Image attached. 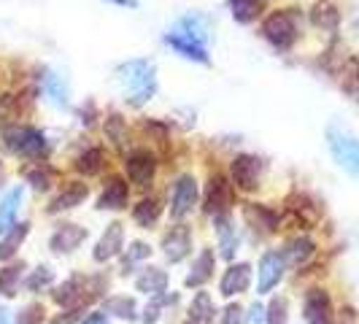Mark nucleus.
Here are the masks:
<instances>
[{"label": "nucleus", "instance_id": "nucleus-1", "mask_svg": "<svg viewBox=\"0 0 359 324\" xmlns=\"http://www.w3.org/2000/svg\"><path fill=\"white\" fill-rule=\"evenodd\" d=\"M119 81L125 84L127 103L130 106H144L157 92V68L151 60H130L119 65Z\"/></svg>", "mask_w": 359, "mask_h": 324}, {"label": "nucleus", "instance_id": "nucleus-2", "mask_svg": "<svg viewBox=\"0 0 359 324\" xmlns=\"http://www.w3.org/2000/svg\"><path fill=\"white\" fill-rule=\"evenodd\" d=\"M300 27H303V14L297 8H278V11H270L268 17L262 19L259 30H262V38L273 49L289 52L300 38Z\"/></svg>", "mask_w": 359, "mask_h": 324}, {"label": "nucleus", "instance_id": "nucleus-3", "mask_svg": "<svg viewBox=\"0 0 359 324\" xmlns=\"http://www.w3.org/2000/svg\"><path fill=\"white\" fill-rule=\"evenodd\" d=\"M0 144L6 151L22 160H43L49 154L46 135L33 125H11L0 130Z\"/></svg>", "mask_w": 359, "mask_h": 324}, {"label": "nucleus", "instance_id": "nucleus-4", "mask_svg": "<svg viewBox=\"0 0 359 324\" xmlns=\"http://www.w3.org/2000/svg\"><path fill=\"white\" fill-rule=\"evenodd\" d=\"M198 195H200V187H198V179L192 173L176 176L173 187H170V216L176 222L187 219V216L195 211V205H198Z\"/></svg>", "mask_w": 359, "mask_h": 324}, {"label": "nucleus", "instance_id": "nucleus-5", "mask_svg": "<svg viewBox=\"0 0 359 324\" xmlns=\"http://www.w3.org/2000/svg\"><path fill=\"white\" fill-rule=\"evenodd\" d=\"M327 144L332 157L341 162L343 170H348L354 179H359V141L354 135L343 133L341 127H330L327 130Z\"/></svg>", "mask_w": 359, "mask_h": 324}, {"label": "nucleus", "instance_id": "nucleus-6", "mask_svg": "<svg viewBox=\"0 0 359 324\" xmlns=\"http://www.w3.org/2000/svg\"><path fill=\"white\" fill-rule=\"evenodd\" d=\"M262 170L265 165L259 157L254 154H238L233 162H230V181L238 192H257L259 189V181H262Z\"/></svg>", "mask_w": 359, "mask_h": 324}, {"label": "nucleus", "instance_id": "nucleus-7", "mask_svg": "<svg viewBox=\"0 0 359 324\" xmlns=\"http://www.w3.org/2000/svg\"><path fill=\"white\" fill-rule=\"evenodd\" d=\"M157 165L160 162L154 157V151H149V149H133L130 154H125L127 181L135 184L138 189H149L154 176H157Z\"/></svg>", "mask_w": 359, "mask_h": 324}, {"label": "nucleus", "instance_id": "nucleus-8", "mask_svg": "<svg viewBox=\"0 0 359 324\" xmlns=\"http://www.w3.org/2000/svg\"><path fill=\"white\" fill-rule=\"evenodd\" d=\"M233 203V184L227 181L224 173L214 170L205 184V195H203V211L208 216H222L230 211Z\"/></svg>", "mask_w": 359, "mask_h": 324}, {"label": "nucleus", "instance_id": "nucleus-9", "mask_svg": "<svg viewBox=\"0 0 359 324\" xmlns=\"http://www.w3.org/2000/svg\"><path fill=\"white\" fill-rule=\"evenodd\" d=\"M284 270H287V257L284 252H265L259 259V268H257V292L259 295H268L273 287H278V281L284 278Z\"/></svg>", "mask_w": 359, "mask_h": 324}, {"label": "nucleus", "instance_id": "nucleus-10", "mask_svg": "<svg viewBox=\"0 0 359 324\" xmlns=\"http://www.w3.org/2000/svg\"><path fill=\"white\" fill-rule=\"evenodd\" d=\"M162 254L168 262H181L192 254V230L187 224H176L162 235Z\"/></svg>", "mask_w": 359, "mask_h": 324}, {"label": "nucleus", "instance_id": "nucleus-11", "mask_svg": "<svg viewBox=\"0 0 359 324\" xmlns=\"http://www.w3.org/2000/svg\"><path fill=\"white\" fill-rule=\"evenodd\" d=\"M303 316L308 324H332V300L327 289H308L303 300Z\"/></svg>", "mask_w": 359, "mask_h": 324}, {"label": "nucleus", "instance_id": "nucleus-12", "mask_svg": "<svg viewBox=\"0 0 359 324\" xmlns=\"http://www.w3.org/2000/svg\"><path fill=\"white\" fill-rule=\"evenodd\" d=\"M130 203V184L122 176H108L106 184H103V192L97 198V208L100 211H122Z\"/></svg>", "mask_w": 359, "mask_h": 324}, {"label": "nucleus", "instance_id": "nucleus-13", "mask_svg": "<svg viewBox=\"0 0 359 324\" xmlns=\"http://www.w3.org/2000/svg\"><path fill=\"white\" fill-rule=\"evenodd\" d=\"M122 249H125V224L122 222H111L106 227V233L100 235L92 257H95V262H108V259L119 257Z\"/></svg>", "mask_w": 359, "mask_h": 324}, {"label": "nucleus", "instance_id": "nucleus-14", "mask_svg": "<svg viewBox=\"0 0 359 324\" xmlns=\"http://www.w3.org/2000/svg\"><path fill=\"white\" fill-rule=\"evenodd\" d=\"M165 43H168L176 54H181V57L195 60V62H200V65H208V46L200 43V41H195V38H189L187 33L176 30V27L165 36Z\"/></svg>", "mask_w": 359, "mask_h": 324}, {"label": "nucleus", "instance_id": "nucleus-15", "mask_svg": "<svg viewBox=\"0 0 359 324\" xmlns=\"http://www.w3.org/2000/svg\"><path fill=\"white\" fill-rule=\"evenodd\" d=\"M87 241V227L81 224H60L49 238V246L54 254H71Z\"/></svg>", "mask_w": 359, "mask_h": 324}, {"label": "nucleus", "instance_id": "nucleus-16", "mask_svg": "<svg viewBox=\"0 0 359 324\" xmlns=\"http://www.w3.org/2000/svg\"><path fill=\"white\" fill-rule=\"evenodd\" d=\"M243 219L252 224L254 230L259 227V233H278V227H281V214L278 211H273L268 205H262V203H246L243 205Z\"/></svg>", "mask_w": 359, "mask_h": 324}, {"label": "nucleus", "instance_id": "nucleus-17", "mask_svg": "<svg viewBox=\"0 0 359 324\" xmlns=\"http://www.w3.org/2000/svg\"><path fill=\"white\" fill-rule=\"evenodd\" d=\"M90 195V187L84 184V181H65L62 184V189H60V195L52 200V205H49V214H60V211H71L76 205H81L84 200Z\"/></svg>", "mask_w": 359, "mask_h": 324}, {"label": "nucleus", "instance_id": "nucleus-18", "mask_svg": "<svg viewBox=\"0 0 359 324\" xmlns=\"http://www.w3.org/2000/svg\"><path fill=\"white\" fill-rule=\"evenodd\" d=\"M216 222V235H219V249H222V257L224 259H233L235 252H238V246H241V233H238V227H235L233 216L230 211L222 216H214Z\"/></svg>", "mask_w": 359, "mask_h": 324}, {"label": "nucleus", "instance_id": "nucleus-19", "mask_svg": "<svg viewBox=\"0 0 359 324\" xmlns=\"http://www.w3.org/2000/svg\"><path fill=\"white\" fill-rule=\"evenodd\" d=\"M252 284V265L246 262H238V265H230L222 276V284H219V292L224 297H233V295H241L246 292Z\"/></svg>", "mask_w": 359, "mask_h": 324}, {"label": "nucleus", "instance_id": "nucleus-20", "mask_svg": "<svg viewBox=\"0 0 359 324\" xmlns=\"http://www.w3.org/2000/svg\"><path fill=\"white\" fill-rule=\"evenodd\" d=\"M214 265H216L214 249H203V252L195 257V262H192V270H189V276H187V287L198 289V287H203L205 281H211V278H214Z\"/></svg>", "mask_w": 359, "mask_h": 324}, {"label": "nucleus", "instance_id": "nucleus-21", "mask_svg": "<svg viewBox=\"0 0 359 324\" xmlns=\"http://www.w3.org/2000/svg\"><path fill=\"white\" fill-rule=\"evenodd\" d=\"M73 168L81 173V176H100L103 173V168H106V151L100 149V146H90V149H84L76 162H73Z\"/></svg>", "mask_w": 359, "mask_h": 324}, {"label": "nucleus", "instance_id": "nucleus-22", "mask_svg": "<svg viewBox=\"0 0 359 324\" xmlns=\"http://www.w3.org/2000/svg\"><path fill=\"white\" fill-rule=\"evenodd\" d=\"M162 216V205L157 198H144L138 205H133V222L144 230H151Z\"/></svg>", "mask_w": 359, "mask_h": 324}, {"label": "nucleus", "instance_id": "nucleus-23", "mask_svg": "<svg viewBox=\"0 0 359 324\" xmlns=\"http://www.w3.org/2000/svg\"><path fill=\"white\" fill-rule=\"evenodd\" d=\"M281 252L287 257V265H303V262H308V259L313 257L316 243H313L311 238H306V235H297V238L289 241Z\"/></svg>", "mask_w": 359, "mask_h": 324}, {"label": "nucleus", "instance_id": "nucleus-24", "mask_svg": "<svg viewBox=\"0 0 359 324\" xmlns=\"http://www.w3.org/2000/svg\"><path fill=\"white\" fill-rule=\"evenodd\" d=\"M22 198H25V192H22V187H17V189H11L6 198L0 200V235H6L14 227V219L19 214Z\"/></svg>", "mask_w": 359, "mask_h": 324}, {"label": "nucleus", "instance_id": "nucleus-25", "mask_svg": "<svg viewBox=\"0 0 359 324\" xmlns=\"http://www.w3.org/2000/svg\"><path fill=\"white\" fill-rule=\"evenodd\" d=\"M25 179L36 192H49L54 187V179H57V170L46 162H36L33 168H25Z\"/></svg>", "mask_w": 359, "mask_h": 324}, {"label": "nucleus", "instance_id": "nucleus-26", "mask_svg": "<svg viewBox=\"0 0 359 324\" xmlns=\"http://www.w3.org/2000/svg\"><path fill=\"white\" fill-rule=\"evenodd\" d=\"M338 22H341V11H338L332 3H327V0L316 3V6L311 8V25L319 27V30H335Z\"/></svg>", "mask_w": 359, "mask_h": 324}, {"label": "nucleus", "instance_id": "nucleus-27", "mask_svg": "<svg viewBox=\"0 0 359 324\" xmlns=\"http://www.w3.org/2000/svg\"><path fill=\"white\" fill-rule=\"evenodd\" d=\"M214 313L216 306L214 300H211V295L208 292H198L192 306H189V324H211L214 322Z\"/></svg>", "mask_w": 359, "mask_h": 324}, {"label": "nucleus", "instance_id": "nucleus-28", "mask_svg": "<svg viewBox=\"0 0 359 324\" xmlns=\"http://www.w3.org/2000/svg\"><path fill=\"white\" fill-rule=\"evenodd\" d=\"M135 287L141 289V292H146V295H162L165 292V287H168V273L160 268H146L138 278H135Z\"/></svg>", "mask_w": 359, "mask_h": 324}, {"label": "nucleus", "instance_id": "nucleus-29", "mask_svg": "<svg viewBox=\"0 0 359 324\" xmlns=\"http://www.w3.org/2000/svg\"><path fill=\"white\" fill-rule=\"evenodd\" d=\"M230 11H233L235 22L252 25L254 19L265 11V0H230Z\"/></svg>", "mask_w": 359, "mask_h": 324}, {"label": "nucleus", "instance_id": "nucleus-30", "mask_svg": "<svg viewBox=\"0 0 359 324\" xmlns=\"http://www.w3.org/2000/svg\"><path fill=\"white\" fill-rule=\"evenodd\" d=\"M27 233H30V224L22 222V224H14L8 233L3 235V241H0V259H11L19 246H22V241L27 238Z\"/></svg>", "mask_w": 359, "mask_h": 324}, {"label": "nucleus", "instance_id": "nucleus-31", "mask_svg": "<svg viewBox=\"0 0 359 324\" xmlns=\"http://www.w3.org/2000/svg\"><path fill=\"white\" fill-rule=\"evenodd\" d=\"M176 30L187 33L189 38H195L200 43H208V19L200 17V14H189V17H181Z\"/></svg>", "mask_w": 359, "mask_h": 324}, {"label": "nucleus", "instance_id": "nucleus-32", "mask_svg": "<svg viewBox=\"0 0 359 324\" xmlns=\"http://www.w3.org/2000/svg\"><path fill=\"white\" fill-rule=\"evenodd\" d=\"M22 270L25 265L22 262H14V265H6V268L0 270V295L3 297H17L19 292V281H22Z\"/></svg>", "mask_w": 359, "mask_h": 324}, {"label": "nucleus", "instance_id": "nucleus-33", "mask_svg": "<svg viewBox=\"0 0 359 324\" xmlns=\"http://www.w3.org/2000/svg\"><path fill=\"white\" fill-rule=\"evenodd\" d=\"M41 84H43V92L52 97L54 106H68V87L62 84V79H60L57 73L46 71L43 79H41Z\"/></svg>", "mask_w": 359, "mask_h": 324}, {"label": "nucleus", "instance_id": "nucleus-34", "mask_svg": "<svg viewBox=\"0 0 359 324\" xmlns=\"http://www.w3.org/2000/svg\"><path fill=\"white\" fill-rule=\"evenodd\" d=\"M106 138L111 141V144L116 146L122 154L127 151V125H125V119L119 116V114H111L106 119Z\"/></svg>", "mask_w": 359, "mask_h": 324}, {"label": "nucleus", "instance_id": "nucleus-35", "mask_svg": "<svg viewBox=\"0 0 359 324\" xmlns=\"http://www.w3.org/2000/svg\"><path fill=\"white\" fill-rule=\"evenodd\" d=\"M103 313H114L119 319H133L135 316V300L125 297V295H114L103 303Z\"/></svg>", "mask_w": 359, "mask_h": 324}, {"label": "nucleus", "instance_id": "nucleus-36", "mask_svg": "<svg viewBox=\"0 0 359 324\" xmlns=\"http://www.w3.org/2000/svg\"><path fill=\"white\" fill-rule=\"evenodd\" d=\"M54 281V273L49 265H41V268H36L33 273H30V278L25 281V287L30 289V292H41V289H46L49 284Z\"/></svg>", "mask_w": 359, "mask_h": 324}, {"label": "nucleus", "instance_id": "nucleus-37", "mask_svg": "<svg viewBox=\"0 0 359 324\" xmlns=\"http://www.w3.org/2000/svg\"><path fill=\"white\" fill-rule=\"evenodd\" d=\"M151 254V249L146 246V243H141V241H135L130 249H127V257H125V262H122V273H130V268L135 265V262H141V259H146Z\"/></svg>", "mask_w": 359, "mask_h": 324}, {"label": "nucleus", "instance_id": "nucleus-38", "mask_svg": "<svg viewBox=\"0 0 359 324\" xmlns=\"http://www.w3.org/2000/svg\"><path fill=\"white\" fill-rule=\"evenodd\" d=\"M289 311V303H287V297H276L273 303H270V308H268V324H287V313Z\"/></svg>", "mask_w": 359, "mask_h": 324}, {"label": "nucleus", "instance_id": "nucleus-39", "mask_svg": "<svg viewBox=\"0 0 359 324\" xmlns=\"http://www.w3.org/2000/svg\"><path fill=\"white\" fill-rule=\"evenodd\" d=\"M14 108H17V100L11 95H0V125H6L14 116Z\"/></svg>", "mask_w": 359, "mask_h": 324}, {"label": "nucleus", "instance_id": "nucleus-40", "mask_svg": "<svg viewBox=\"0 0 359 324\" xmlns=\"http://www.w3.org/2000/svg\"><path fill=\"white\" fill-rule=\"evenodd\" d=\"M43 319V308L41 306H30V308H25L22 313H19V322L17 324H38Z\"/></svg>", "mask_w": 359, "mask_h": 324}, {"label": "nucleus", "instance_id": "nucleus-41", "mask_svg": "<svg viewBox=\"0 0 359 324\" xmlns=\"http://www.w3.org/2000/svg\"><path fill=\"white\" fill-rule=\"evenodd\" d=\"M265 322V308L259 306V303H254L249 308V324H262Z\"/></svg>", "mask_w": 359, "mask_h": 324}, {"label": "nucleus", "instance_id": "nucleus-42", "mask_svg": "<svg viewBox=\"0 0 359 324\" xmlns=\"http://www.w3.org/2000/svg\"><path fill=\"white\" fill-rule=\"evenodd\" d=\"M224 324H241V308L230 306L224 311Z\"/></svg>", "mask_w": 359, "mask_h": 324}, {"label": "nucleus", "instance_id": "nucleus-43", "mask_svg": "<svg viewBox=\"0 0 359 324\" xmlns=\"http://www.w3.org/2000/svg\"><path fill=\"white\" fill-rule=\"evenodd\" d=\"M84 324H108L106 313H92V316H84Z\"/></svg>", "mask_w": 359, "mask_h": 324}, {"label": "nucleus", "instance_id": "nucleus-44", "mask_svg": "<svg viewBox=\"0 0 359 324\" xmlns=\"http://www.w3.org/2000/svg\"><path fill=\"white\" fill-rule=\"evenodd\" d=\"M348 73H351V79H357L359 81V54L348 62Z\"/></svg>", "mask_w": 359, "mask_h": 324}, {"label": "nucleus", "instance_id": "nucleus-45", "mask_svg": "<svg viewBox=\"0 0 359 324\" xmlns=\"http://www.w3.org/2000/svg\"><path fill=\"white\" fill-rule=\"evenodd\" d=\"M111 3H119V6H130V8H135V6H138V0H111Z\"/></svg>", "mask_w": 359, "mask_h": 324}, {"label": "nucleus", "instance_id": "nucleus-46", "mask_svg": "<svg viewBox=\"0 0 359 324\" xmlns=\"http://www.w3.org/2000/svg\"><path fill=\"white\" fill-rule=\"evenodd\" d=\"M0 324H11V316H8V311H0Z\"/></svg>", "mask_w": 359, "mask_h": 324}]
</instances>
